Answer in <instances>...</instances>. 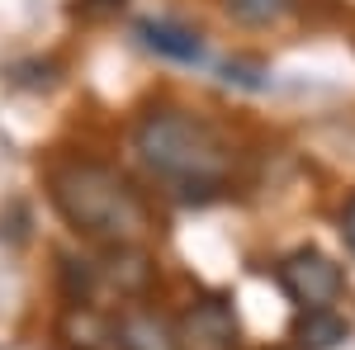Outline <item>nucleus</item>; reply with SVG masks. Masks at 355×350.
Here are the masks:
<instances>
[{"label":"nucleus","instance_id":"obj_11","mask_svg":"<svg viewBox=\"0 0 355 350\" xmlns=\"http://www.w3.org/2000/svg\"><path fill=\"white\" fill-rule=\"evenodd\" d=\"M266 76H270V71H266L261 62H242V57L223 62V81H227V85H242V90H266V85H270Z\"/></svg>","mask_w":355,"mask_h":350},{"label":"nucleus","instance_id":"obj_3","mask_svg":"<svg viewBox=\"0 0 355 350\" xmlns=\"http://www.w3.org/2000/svg\"><path fill=\"white\" fill-rule=\"evenodd\" d=\"M275 279H279L284 298L299 313H308V308H331V303H341V294H346V270L336 265L327 251H318V246L289 251L279 261V270H275Z\"/></svg>","mask_w":355,"mask_h":350},{"label":"nucleus","instance_id":"obj_2","mask_svg":"<svg viewBox=\"0 0 355 350\" xmlns=\"http://www.w3.org/2000/svg\"><path fill=\"white\" fill-rule=\"evenodd\" d=\"M48 194L62 222L100 246L142 242L152 232V204L147 194L110 161L95 157H67L48 170Z\"/></svg>","mask_w":355,"mask_h":350},{"label":"nucleus","instance_id":"obj_1","mask_svg":"<svg viewBox=\"0 0 355 350\" xmlns=\"http://www.w3.org/2000/svg\"><path fill=\"white\" fill-rule=\"evenodd\" d=\"M133 152L142 170L152 180L175 189V199L185 204H209L218 199L227 180H232V142L214 119L190 114L175 105H157L147 109L133 123Z\"/></svg>","mask_w":355,"mask_h":350},{"label":"nucleus","instance_id":"obj_8","mask_svg":"<svg viewBox=\"0 0 355 350\" xmlns=\"http://www.w3.org/2000/svg\"><path fill=\"white\" fill-rule=\"evenodd\" d=\"M346 336H351V322L336 308H308L294 317V331H289L294 350H336Z\"/></svg>","mask_w":355,"mask_h":350},{"label":"nucleus","instance_id":"obj_10","mask_svg":"<svg viewBox=\"0 0 355 350\" xmlns=\"http://www.w3.org/2000/svg\"><path fill=\"white\" fill-rule=\"evenodd\" d=\"M95 284H100V265H95V261H76V256H62V294H67V303H71V308L90 303Z\"/></svg>","mask_w":355,"mask_h":350},{"label":"nucleus","instance_id":"obj_5","mask_svg":"<svg viewBox=\"0 0 355 350\" xmlns=\"http://www.w3.org/2000/svg\"><path fill=\"white\" fill-rule=\"evenodd\" d=\"M180 336L194 350H237V341H242L237 317H232V308L223 298H199V303H190V313L180 322Z\"/></svg>","mask_w":355,"mask_h":350},{"label":"nucleus","instance_id":"obj_6","mask_svg":"<svg viewBox=\"0 0 355 350\" xmlns=\"http://www.w3.org/2000/svg\"><path fill=\"white\" fill-rule=\"evenodd\" d=\"M137 43L147 48V53L166 57V62H204V38H199V28L180 24V19H157V15H147V19H137Z\"/></svg>","mask_w":355,"mask_h":350},{"label":"nucleus","instance_id":"obj_12","mask_svg":"<svg viewBox=\"0 0 355 350\" xmlns=\"http://www.w3.org/2000/svg\"><path fill=\"white\" fill-rule=\"evenodd\" d=\"M341 237H346V246H351V256H355V194L346 199V209H341Z\"/></svg>","mask_w":355,"mask_h":350},{"label":"nucleus","instance_id":"obj_9","mask_svg":"<svg viewBox=\"0 0 355 350\" xmlns=\"http://www.w3.org/2000/svg\"><path fill=\"white\" fill-rule=\"evenodd\" d=\"M223 10L246 28H270V24H284L299 10V0H223Z\"/></svg>","mask_w":355,"mask_h":350},{"label":"nucleus","instance_id":"obj_7","mask_svg":"<svg viewBox=\"0 0 355 350\" xmlns=\"http://www.w3.org/2000/svg\"><path fill=\"white\" fill-rule=\"evenodd\" d=\"M152 256L142 251L137 242H119V246H105V256H100V279L119 289V298H142L147 294V284H152Z\"/></svg>","mask_w":355,"mask_h":350},{"label":"nucleus","instance_id":"obj_4","mask_svg":"<svg viewBox=\"0 0 355 350\" xmlns=\"http://www.w3.org/2000/svg\"><path fill=\"white\" fill-rule=\"evenodd\" d=\"M110 341H114V350H185L180 326L171 317H162L157 308H142L137 298H128V308L114 317Z\"/></svg>","mask_w":355,"mask_h":350},{"label":"nucleus","instance_id":"obj_13","mask_svg":"<svg viewBox=\"0 0 355 350\" xmlns=\"http://www.w3.org/2000/svg\"><path fill=\"white\" fill-rule=\"evenodd\" d=\"M123 0H81V15H95V10H119Z\"/></svg>","mask_w":355,"mask_h":350}]
</instances>
